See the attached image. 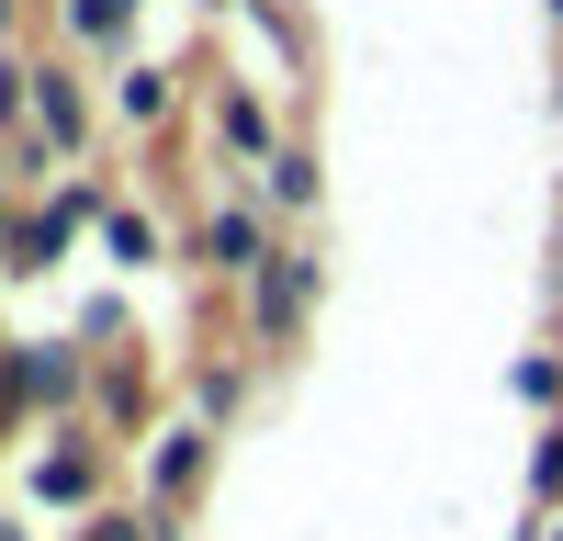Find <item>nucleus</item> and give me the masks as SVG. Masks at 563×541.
<instances>
[{"mask_svg": "<svg viewBox=\"0 0 563 541\" xmlns=\"http://www.w3.org/2000/svg\"><path fill=\"white\" fill-rule=\"evenodd\" d=\"M305 305H316V249H271V260H260V283H249L260 339H294V328H305Z\"/></svg>", "mask_w": 563, "mask_h": 541, "instance_id": "obj_1", "label": "nucleus"}, {"mask_svg": "<svg viewBox=\"0 0 563 541\" xmlns=\"http://www.w3.org/2000/svg\"><path fill=\"white\" fill-rule=\"evenodd\" d=\"M34 395H45V406H57V395H79V361H68V350H45V339L0 361V406H34Z\"/></svg>", "mask_w": 563, "mask_h": 541, "instance_id": "obj_2", "label": "nucleus"}, {"mask_svg": "<svg viewBox=\"0 0 563 541\" xmlns=\"http://www.w3.org/2000/svg\"><path fill=\"white\" fill-rule=\"evenodd\" d=\"M203 463H214V429H169V440L147 451V496H158V508H180V496L203 485Z\"/></svg>", "mask_w": 563, "mask_h": 541, "instance_id": "obj_3", "label": "nucleus"}, {"mask_svg": "<svg viewBox=\"0 0 563 541\" xmlns=\"http://www.w3.org/2000/svg\"><path fill=\"white\" fill-rule=\"evenodd\" d=\"M203 260H214V270H249V283H260V260H271V238H260V214H249V203H225V214L203 225Z\"/></svg>", "mask_w": 563, "mask_h": 541, "instance_id": "obj_4", "label": "nucleus"}, {"mask_svg": "<svg viewBox=\"0 0 563 541\" xmlns=\"http://www.w3.org/2000/svg\"><path fill=\"white\" fill-rule=\"evenodd\" d=\"M90 214V192H68V203H45V214H23L12 225V270H45V260H57L68 249V225Z\"/></svg>", "mask_w": 563, "mask_h": 541, "instance_id": "obj_5", "label": "nucleus"}, {"mask_svg": "<svg viewBox=\"0 0 563 541\" xmlns=\"http://www.w3.org/2000/svg\"><path fill=\"white\" fill-rule=\"evenodd\" d=\"M34 496H45V508H79V496H90V440L34 451Z\"/></svg>", "mask_w": 563, "mask_h": 541, "instance_id": "obj_6", "label": "nucleus"}, {"mask_svg": "<svg viewBox=\"0 0 563 541\" xmlns=\"http://www.w3.org/2000/svg\"><path fill=\"white\" fill-rule=\"evenodd\" d=\"M34 113H45V135H57V147H79V90H68L57 68L34 79Z\"/></svg>", "mask_w": 563, "mask_h": 541, "instance_id": "obj_7", "label": "nucleus"}, {"mask_svg": "<svg viewBox=\"0 0 563 541\" xmlns=\"http://www.w3.org/2000/svg\"><path fill=\"white\" fill-rule=\"evenodd\" d=\"M102 249H113L124 270H147V260H158V225H147V214H102Z\"/></svg>", "mask_w": 563, "mask_h": 541, "instance_id": "obj_8", "label": "nucleus"}, {"mask_svg": "<svg viewBox=\"0 0 563 541\" xmlns=\"http://www.w3.org/2000/svg\"><path fill=\"white\" fill-rule=\"evenodd\" d=\"M530 496H541V508H563V418H552L541 451H530Z\"/></svg>", "mask_w": 563, "mask_h": 541, "instance_id": "obj_9", "label": "nucleus"}, {"mask_svg": "<svg viewBox=\"0 0 563 541\" xmlns=\"http://www.w3.org/2000/svg\"><path fill=\"white\" fill-rule=\"evenodd\" d=\"M68 23H79V34H90V45H113V34H124V23H135V0H68Z\"/></svg>", "mask_w": 563, "mask_h": 541, "instance_id": "obj_10", "label": "nucleus"}, {"mask_svg": "<svg viewBox=\"0 0 563 541\" xmlns=\"http://www.w3.org/2000/svg\"><path fill=\"white\" fill-rule=\"evenodd\" d=\"M305 192H316V158L282 147V158H271V203H305Z\"/></svg>", "mask_w": 563, "mask_h": 541, "instance_id": "obj_11", "label": "nucleus"}, {"mask_svg": "<svg viewBox=\"0 0 563 541\" xmlns=\"http://www.w3.org/2000/svg\"><path fill=\"white\" fill-rule=\"evenodd\" d=\"M113 102H124V113H135V124H147V113H158V102H169V79H158V68H124V90H113Z\"/></svg>", "mask_w": 563, "mask_h": 541, "instance_id": "obj_12", "label": "nucleus"}, {"mask_svg": "<svg viewBox=\"0 0 563 541\" xmlns=\"http://www.w3.org/2000/svg\"><path fill=\"white\" fill-rule=\"evenodd\" d=\"M519 395H530V406H563V361H552V350L519 361Z\"/></svg>", "mask_w": 563, "mask_h": 541, "instance_id": "obj_13", "label": "nucleus"}, {"mask_svg": "<svg viewBox=\"0 0 563 541\" xmlns=\"http://www.w3.org/2000/svg\"><path fill=\"white\" fill-rule=\"evenodd\" d=\"M90 541H169V508H147V519H90Z\"/></svg>", "mask_w": 563, "mask_h": 541, "instance_id": "obj_14", "label": "nucleus"}, {"mask_svg": "<svg viewBox=\"0 0 563 541\" xmlns=\"http://www.w3.org/2000/svg\"><path fill=\"white\" fill-rule=\"evenodd\" d=\"M0 249H12V225H0Z\"/></svg>", "mask_w": 563, "mask_h": 541, "instance_id": "obj_15", "label": "nucleus"}, {"mask_svg": "<svg viewBox=\"0 0 563 541\" xmlns=\"http://www.w3.org/2000/svg\"><path fill=\"white\" fill-rule=\"evenodd\" d=\"M552 12H563V0H552Z\"/></svg>", "mask_w": 563, "mask_h": 541, "instance_id": "obj_16", "label": "nucleus"}]
</instances>
